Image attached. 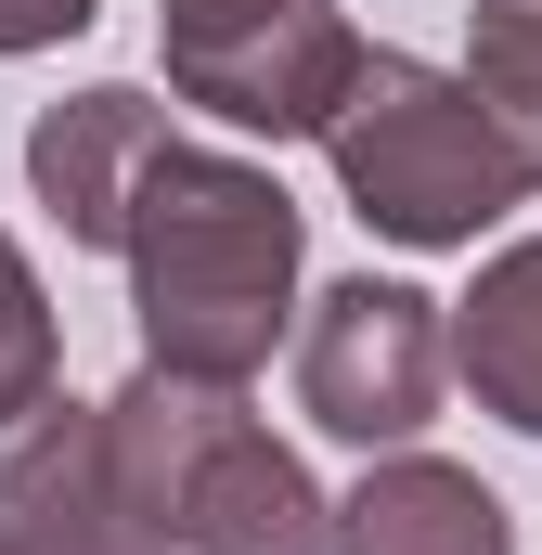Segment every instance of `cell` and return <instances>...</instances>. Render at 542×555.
<instances>
[{"instance_id":"6da1fadb","label":"cell","mask_w":542,"mask_h":555,"mask_svg":"<svg viewBox=\"0 0 542 555\" xmlns=\"http://www.w3.org/2000/svg\"><path fill=\"white\" fill-rule=\"evenodd\" d=\"M117 259H130L142 362L155 375L246 388L271 349H284V323H297V194L271 181L259 155L168 142Z\"/></svg>"},{"instance_id":"8992f818","label":"cell","mask_w":542,"mask_h":555,"mask_svg":"<svg viewBox=\"0 0 542 555\" xmlns=\"http://www.w3.org/2000/svg\"><path fill=\"white\" fill-rule=\"evenodd\" d=\"M0 555H181L117 478L104 401H39L0 426Z\"/></svg>"},{"instance_id":"8fae6325","label":"cell","mask_w":542,"mask_h":555,"mask_svg":"<svg viewBox=\"0 0 542 555\" xmlns=\"http://www.w3.org/2000/svg\"><path fill=\"white\" fill-rule=\"evenodd\" d=\"M52 401V284H39V259L0 233V426L39 414Z\"/></svg>"},{"instance_id":"52a82bcc","label":"cell","mask_w":542,"mask_h":555,"mask_svg":"<svg viewBox=\"0 0 542 555\" xmlns=\"http://www.w3.org/2000/svg\"><path fill=\"white\" fill-rule=\"evenodd\" d=\"M155 155H168V104L130 91V78H91V91H65V104H39V130H26V181H39V207H52V233L65 246H130V207L142 181H155Z\"/></svg>"},{"instance_id":"3957f363","label":"cell","mask_w":542,"mask_h":555,"mask_svg":"<svg viewBox=\"0 0 542 555\" xmlns=\"http://www.w3.org/2000/svg\"><path fill=\"white\" fill-rule=\"evenodd\" d=\"M323 155H336V194L362 207V233H388L413 259L478 246V233L530 194V168H517L504 130L478 117V91H465L452 65H426V52H362V78H349Z\"/></svg>"},{"instance_id":"7a4b0ae2","label":"cell","mask_w":542,"mask_h":555,"mask_svg":"<svg viewBox=\"0 0 542 555\" xmlns=\"http://www.w3.org/2000/svg\"><path fill=\"white\" fill-rule=\"evenodd\" d=\"M104 439H117L130 504L181 555H336V504L271 439V414H246V388H207V375H155L142 362L130 388L104 401Z\"/></svg>"},{"instance_id":"9c48e42d","label":"cell","mask_w":542,"mask_h":555,"mask_svg":"<svg viewBox=\"0 0 542 555\" xmlns=\"http://www.w3.org/2000/svg\"><path fill=\"white\" fill-rule=\"evenodd\" d=\"M452 375L478 388V414L542 439V233H517L478 272V297H452Z\"/></svg>"},{"instance_id":"277c9868","label":"cell","mask_w":542,"mask_h":555,"mask_svg":"<svg viewBox=\"0 0 542 555\" xmlns=\"http://www.w3.org/2000/svg\"><path fill=\"white\" fill-rule=\"evenodd\" d=\"M155 39L168 91L246 142H323L362 78V26L336 0H155Z\"/></svg>"},{"instance_id":"ba28073f","label":"cell","mask_w":542,"mask_h":555,"mask_svg":"<svg viewBox=\"0 0 542 555\" xmlns=\"http://www.w3.org/2000/svg\"><path fill=\"white\" fill-rule=\"evenodd\" d=\"M336 555H517V517L478 465L439 452H388L362 465V491L336 504Z\"/></svg>"},{"instance_id":"7c38bea8","label":"cell","mask_w":542,"mask_h":555,"mask_svg":"<svg viewBox=\"0 0 542 555\" xmlns=\"http://www.w3.org/2000/svg\"><path fill=\"white\" fill-rule=\"evenodd\" d=\"M91 13H104V0H0V65H13V52H52V39H78Z\"/></svg>"},{"instance_id":"30bf717a","label":"cell","mask_w":542,"mask_h":555,"mask_svg":"<svg viewBox=\"0 0 542 555\" xmlns=\"http://www.w3.org/2000/svg\"><path fill=\"white\" fill-rule=\"evenodd\" d=\"M465 91L542 194V0H465Z\"/></svg>"},{"instance_id":"5b68a950","label":"cell","mask_w":542,"mask_h":555,"mask_svg":"<svg viewBox=\"0 0 542 555\" xmlns=\"http://www.w3.org/2000/svg\"><path fill=\"white\" fill-rule=\"evenodd\" d=\"M452 388V323L439 297L401 272H349L310 297L297 323V401L323 439H362V452H413V426L439 414Z\"/></svg>"}]
</instances>
